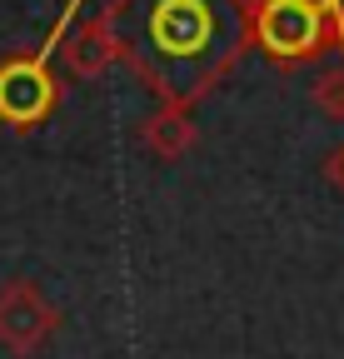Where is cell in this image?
<instances>
[{
    "label": "cell",
    "mask_w": 344,
    "mask_h": 359,
    "mask_svg": "<svg viewBox=\"0 0 344 359\" xmlns=\"http://www.w3.org/2000/svg\"><path fill=\"white\" fill-rule=\"evenodd\" d=\"M140 145H145L155 160H165V165L185 160V155L200 145L195 110H185V105H155V110L140 120Z\"/></svg>",
    "instance_id": "obj_5"
},
{
    "label": "cell",
    "mask_w": 344,
    "mask_h": 359,
    "mask_svg": "<svg viewBox=\"0 0 344 359\" xmlns=\"http://www.w3.org/2000/svg\"><path fill=\"white\" fill-rule=\"evenodd\" d=\"M60 45L46 35L40 50H15L0 60V125L15 130V135H30L40 130L65 100V80L55 75L50 55Z\"/></svg>",
    "instance_id": "obj_2"
},
{
    "label": "cell",
    "mask_w": 344,
    "mask_h": 359,
    "mask_svg": "<svg viewBox=\"0 0 344 359\" xmlns=\"http://www.w3.org/2000/svg\"><path fill=\"white\" fill-rule=\"evenodd\" d=\"M324 175H329V180H334V185L344 190V145H339V150H334V155L324 160Z\"/></svg>",
    "instance_id": "obj_8"
},
{
    "label": "cell",
    "mask_w": 344,
    "mask_h": 359,
    "mask_svg": "<svg viewBox=\"0 0 344 359\" xmlns=\"http://www.w3.org/2000/svg\"><path fill=\"white\" fill-rule=\"evenodd\" d=\"M310 100H315L319 115L344 120V65H329V70H319L310 80Z\"/></svg>",
    "instance_id": "obj_6"
},
{
    "label": "cell",
    "mask_w": 344,
    "mask_h": 359,
    "mask_svg": "<svg viewBox=\"0 0 344 359\" xmlns=\"http://www.w3.org/2000/svg\"><path fill=\"white\" fill-rule=\"evenodd\" d=\"M55 55H60L65 75L95 80V75H105V70L120 60V40H115V30H110L105 15H90V20H80L75 30H65V40H60Z\"/></svg>",
    "instance_id": "obj_4"
},
{
    "label": "cell",
    "mask_w": 344,
    "mask_h": 359,
    "mask_svg": "<svg viewBox=\"0 0 344 359\" xmlns=\"http://www.w3.org/2000/svg\"><path fill=\"white\" fill-rule=\"evenodd\" d=\"M305 6H310V11H319V15L344 35V0H305Z\"/></svg>",
    "instance_id": "obj_7"
},
{
    "label": "cell",
    "mask_w": 344,
    "mask_h": 359,
    "mask_svg": "<svg viewBox=\"0 0 344 359\" xmlns=\"http://www.w3.org/2000/svg\"><path fill=\"white\" fill-rule=\"evenodd\" d=\"M65 325V314L46 299L35 280L15 275L0 285V349L11 359H35Z\"/></svg>",
    "instance_id": "obj_3"
},
{
    "label": "cell",
    "mask_w": 344,
    "mask_h": 359,
    "mask_svg": "<svg viewBox=\"0 0 344 359\" xmlns=\"http://www.w3.org/2000/svg\"><path fill=\"white\" fill-rule=\"evenodd\" d=\"M100 15L160 105L195 110L254 50L245 0H105Z\"/></svg>",
    "instance_id": "obj_1"
}]
</instances>
